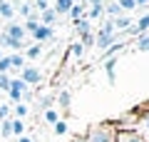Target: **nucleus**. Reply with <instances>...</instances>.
<instances>
[{
	"label": "nucleus",
	"mask_w": 149,
	"mask_h": 142,
	"mask_svg": "<svg viewBox=\"0 0 149 142\" xmlns=\"http://www.w3.org/2000/svg\"><path fill=\"white\" fill-rule=\"evenodd\" d=\"M8 117H13L10 115V105H0V122L8 120Z\"/></svg>",
	"instance_id": "c9c22d12"
},
{
	"label": "nucleus",
	"mask_w": 149,
	"mask_h": 142,
	"mask_svg": "<svg viewBox=\"0 0 149 142\" xmlns=\"http://www.w3.org/2000/svg\"><path fill=\"white\" fill-rule=\"evenodd\" d=\"M72 5H74L72 0H55V3H52L50 8H52V10L57 13V18H60V15H67V13H70V8H72Z\"/></svg>",
	"instance_id": "ddd939ff"
},
{
	"label": "nucleus",
	"mask_w": 149,
	"mask_h": 142,
	"mask_svg": "<svg viewBox=\"0 0 149 142\" xmlns=\"http://www.w3.org/2000/svg\"><path fill=\"white\" fill-rule=\"evenodd\" d=\"M70 142H87V140H85V135H82V137L77 135V137H72V140H70Z\"/></svg>",
	"instance_id": "4c0bfd02"
},
{
	"label": "nucleus",
	"mask_w": 149,
	"mask_h": 142,
	"mask_svg": "<svg viewBox=\"0 0 149 142\" xmlns=\"http://www.w3.org/2000/svg\"><path fill=\"white\" fill-rule=\"evenodd\" d=\"M17 142H35V140H32V137H27V135H20V137H17Z\"/></svg>",
	"instance_id": "e433bc0d"
},
{
	"label": "nucleus",
	"mask_w": 149,
	"mask_h": 142,
	"mask_svg": "<svg viewBox=\"0 0 149 142\" xmlns=\"http://www.w3.org/2000/svg\"><path fill=\"white\" fill-rule=\"evenodd\" d=\"M0 58H3V47H0Z\"/></svg>",
	"instance_id": "ea45409f"
},
{
	"label": "nucleus",
	"mask_w": 149,
	"mask_h": 142,
	"mask_svg": "<svg viewBox=\"0 0 149 142\" xmlns=\"http://www.w3.org/2000/svg\"><path fill=\"white\" fill-rule=\"evenodd\" d=\"M70 102H72V97H70V90H60V95H57V105H60V110L67 112V110H70Z\"/></svg>",
	"instance_id": "a211bd4d"
},
{
	"label": "nucleus",
	"mask_w": 149,
	"mask_h": 142,
	"mask_svg": "<svg viewBox=\"0 0 149 142\" xmlns=\"http://www.w3.org/2000/svg\"><path fill=\"white\" fill-rule=\"evenodd\" d=\"M70 55H74V58L80 60L82 55H85V47H82V42H72V45H70Z\"/></svg>",
	"instance_id": "c85d7f7f"
},
{
	"label": "nucleus",
	"mask_w": 149,
	"mask_h": 142,
	"mask_svg": "<svg viewBox=\"0 0 149 142\" xmlns=\"http://www.w3.org/2000/svg\"><path fill=\"white\" fill-rule=\"evenodd\" d=\"M37 20H40V25H47V27H52L55 22L60 20V18H57V13H55L52 8H47V10H42V13H37Z\"/></svg>",
	"instance_id": "1a4fd4ad"
},
{
	"label": "nucleus",
	"mask_w": 149,
	"mask_h": 142,
	"mask_svg": "<svg viewBox=\"0 0 149 142\" xmlns=\"http://www.w3.org/2000/svg\"><path fill=\"white\" fill-rule=\"evenodd\" d=\"M134 47H137L139 53H149V32H142V35H137V42H134Z\"/></svg>",
	"instance_id": "412c9836"
},
{
	"label": "nucleus",
	"mask_w": 149,
	"mask_h": 142,
	"mask_svg": "<svg viewBox=\"0 0 149 142\" xmlns=\"http://www.w3.org/2000/svg\"><path fill=\"white\" fill-rule=\"evenodd\" d=\"M134 132L142 135L144 140L149 142V107H137V120H134Z\"/></svg>",
	"instance_id": "7ed1b4c3"
},
{
	"label": "nucleus",
	"mask_w": 149,
	"mask_h": 142,
	"mask_svg": "<svg viewBox=\"0 0 149 142\" xmlns=\"http://www.w3.org/2000/svg\"><path fill=\"white\" fill-rule=\"evenodd\" d=\"M13 135H15V137L25 135V122H22V120H15V117H13Z\"/></svg>",
	"instance_id": "cd10ccee"
},
{
	"label": "nucleus",
	"mask_w": 149,
	"mask_h": 142,
	"mask_svg": "<svg viewBox=\"0 0 149 142\" xmlns=\"http://www.w3.org/2000/svg\"><path fill=\"white\" fill-rule=\"evenodd\" d=\"M52 37H55V30H52V27H47V25H37V30L32 32V40L40 42V45L47 42V40H52Z\"/></svg>",
	"instance_id": "0eeeda50"
},
{
	"label": "nucleus",
	"mask_w": 149,
	"mask_h": 142,
	"mask_svg": "<svg viewBox=\"0 0 149 142\" xmlns=\"http://www.w3.org/2000/svg\"><path fill=\"white\" fill-rule=\"evenodd\" d=\"M0 18L8 22H13V18H15V5H13L10 0H0Z\"/></svg>",
	"instance_id": "9b49d317"
},
{
	"label": "nucleus",
	"mask_w": 149,
	"mask_h": 142,
	"mask_svg": "<svg viewBox=\"0 0 149 142\" xmlns=\"http://www.w3.org/2000/svg\"><path fill=\"white\" fill-rule=\"evenodd\" d=\"M15 13H20L22 18H30L32 13H35V8H32V3H17V8H15Z\"/></svg>",
	"instance_id": "393cba45"
},
{
	"label": "nucleus",
	"mask_w": 149,
	"mask_h": 142,
	"mask_svg": "<svg viewBox=\"0 0 149 142\" xmlns=\"http://www.w3.org/2000/svg\"><path fill=\"white\" fill-rule=\"evenodd\" d=\"M52 132H55V135H57V137L67 135V122H65L62 117H60V120H57V122H55V125H52Z\"/></svg>",
	"instance_id": "a878e982"
},
{
	"label": "nucleus",
	"mask_w": 149,
	"mask_h": 142,
	"mask_svg": "<svg viewBox=\"0 0 149 142\" xmlns=\"http://www.w3.org/2000/svg\"><path fill=\"white\" fill-rule=\"evenodd\" d=\"M27 92V85L22 82L20 77H13L10 80V87H8V95H10V102L13 105H17V102H22V95Z\"/></svg>",
	"instance_id": "39448f33"
},
{
	"label": "nucleus",
	"mask_w": 149,
	"mask_h": 142,
	"mask_svg": "<svg viewBox=\"0 0 149 142\" xmlns=\"http://www.w3.org/2000/svg\"><path fill=\"white\" fill-rule=\"evenodd\" d=\"M80 3H82V5H85V3H87V0H80Z\"/></svg>",
	"instance_id": "a19ab883"
},
{
	"label": "nucleus",
	"mask_w": 149,
	"mask_h": 142,
	"mask_svg": "<svg viewBox=\"0 0 149 142\" xmlns=\"http://www.w3.org/2000/svg\"><path fill=\"white\" fill-rule=\"evenodd\" d=\"M42 117H45V122H47V125H55V122L60 120V112L55 110V107H50V110H45Z\"/></svg>",
	"instance_id": "bb28decb"
},
{
	"label": "nucleus",
	"mask_w": 149,
	"mask_h": 142,
	"mask_svg": "<svg viewBox=\"0 0 149 142\" xmlns=\"http://www.w3.org/2000/svg\"><path fill=\"white\" fill-rule=\"evenodd\" d=\"M0 137H3V140H10L13 137V117H8V120L0 122Z\"/></svg>",
	"instance_id": "f3484780"
},
{
	"label": "nucleus",
	"mask_w": 149,
	"mask_h": 142,
	"mask_svg": "<svg viewBox=\"0 0 149 142\" xmlns=\"http://www.w3.org/2000/svg\"><path fill=\"white\" fill-rule=\"evenodd\" d=\"M112 42H119V35H117V30H114V25H112V20H104L102 27H100V32L95 35V47L100 53H104Z\"/></svg>",
	"instance_id": "f03ea898"
},
{
	"label": "nucleus",
	"mask_w": 149,
	"mask_h": 142,
	"mask_svg": "<svg viewBox=\"0 0 149 142\" xmlns=\"http://www.w3.org/2000/svg\"><path fill=\"white\" fill-rule=\"evenodd\" d=\"M114 142H147L142 135H137L134 130H117V140Z\"/></svg>",
	"instance_id": "6e6552de"
},
{
	"label": "nucleus",
	"mask_w": 149,
	"mask_h": 142,
	"mask_svg": "<svg viewBox=\"0 0 149 142\" xmlns=\"http://www.w3.org/2000/svg\"><path fill=\"white\" fill-rule=\"evenodd\" d=\"M85 140L87 142H114L117 140V127H114V122H95V125H90Z\"/></svg>",
	"instance_id": "f257e3e1"
},
{
	"label": "nucleus",
	"mask_w": 149,
	"mask_h": 142,
	"mask_svg": "<svg viewBox=\"0 0 149 142\" xmlns=\"http://www.w3.org/2000/svg\"><path fill=\"white\" fill-rule=\"evenodd\" d=\"M147 3H149V0H134V5H137V8L139 5H147Z\"/></svg>",
	"instance_id": "58836bf2"
},
{
	"label": "nucleus",
	"mask_w": 149,
	"mask_h": 142,
	"mask_svg": "<svg viewBox=\"0 0 149 142\" xmlns=\"http://www.w3.org/2000/svg\"><path fill=\"white\" fill-rule=\"evenodd\" d=\"M117 5L122 8V13H124V10H137V5H134V0H117Z\"/></svg>",
	"instance_id": "473e14b6"
},
{
	"label": "nucleus",
	"mask_w": 149,
	"mask_h": 142,
	"mask_svg": "<svg viewBox=\"0 0 149 142\" xmlns=\"http://www.w3.org/2000/svg\"><path fill=\"white\" fill-rule=\"evenodd\" d=\"M5 32L8 37H13V40H20V42H25V37H27V32H25V27L20 25V22H8L5 25Z\"/></svg>",
	"instance_id": "423d86ee"
},
{
	"label": "nucleus",
	"mask_w": 149,
	"mask_h": 142,
	"mask_svg": "<svg viewBox=\"0 0 149 142\" xmlns=\"http://www.w3.org/2000/svg\"><path fill=\"white\" fill-rule=\"evenodd\" d=\"M74 30L80 32V37H82V35H87V32H92V25H90L87 18H80V20H74Z\"/></svg>",
	"instance_id": "aec40b11"
},
{
	"label": "nucleus",
	"mask_w": 149,
	"mask_h": 142,
	"mask_svg": "<svg viewBox=\"0 0 149 142\" xmlns=\"http://www.w3.org/2000/svg\"><path fill=\"white\" fill-rule=\"evenodd\" d=\"M52 102H55V97H52V95H45V97H42V100H40V110H50V107H52Z\"/></svg>",
	"instance_id": "c756f323"
},
{
	"label": "nucleus",
	"mask_w": 149,
	"mask_h": 142,
	"mask_svg": "<svg viewBox=\"0 0 149 142\" xmlns=\"http://www.w3.org/2000/svg\"><path fill=\"white\" fill-rule=\"evenodd\" d=\"M72 3H80V0H72Z\"/></svg>",
	"instance_id": "79ce46f5"
},
{
	"label": "nucleus",
	"mask_w": 149,
	"mask_h": 142,
	"mask_svg": "<svg viewBox=\"0 0 149 142\" xmlns=\"http://www.w3.org/2000/svg\"><path fill=\"white\" fill-rule=\"evenodd\" d=\"M80 42H82V47H92V45H95V35H92V32H87V35L80 37Z\"/></svg>",
	"instance_id": "72a5a7b5"
},
{
	"label": "nucleus",
	"mask_w": 149,
	"mask_h": 142,
	"mask_svg": "<svg viewBox=\"0 0 149 142\" xmlns=\"http://www.w3.org/2000/svg\"><path fill=\"white\" fill-rule=\"evenodd\" d=\"M117 63H119L117 55H114V58H107V60H104V72H107V80H109V85H114V80H117V72H114Z\"/></svg>",
	"instance_id": "9d476101"
},
{
	"label": "nucleus",
	"mask_w": 149,
	"mask_h": 142,
	"mask_svg": "<svg viewBox=\"0 0 149 142\" xmlns=\"http://www.w3.org/2000/svg\"><path fill=\"white\" fill-rule=\"evenodd\" d=\"M104 15H109V20H112V18H119V15H124V13H122V8L117 5V0H112V3H104Z\"/></svg>",
	"instance_id": "2eb2a0df"
},
{
	"label": "nucleus",
	"mask_w": 149,
	"mask_h": 142,
	"mask_svg": "<svg viewBox=\"0 0 149 142\" xmlns=\"http://www.w3.org/2000/svg\"><path fill=\"white\" fill-rule=\"evenodd\" d=\"M32 8H35V13H42V10H47V8H50V0H35Z\"/></svg>",
	"instance_id": "7c9ffc66"
},
{
	"label": "nucleus",
	"mask_w": 149,
	"mask_h": 142,
	"mask_svg": "<svg viewBox=\"0 0 149 142\" xmlns=\"http://www.w3.org/2000/svg\"><path fill=\"white\" fill-rule=\"evenodd\" d=\"M20 80L27 85V87H32V85H40L42 72H40V67H35V65H25V67L20 70Z\"/></svg>",
	"instance_id": "20e7f679"
},
{
	"label": "nucleus",
	"mask_w": 149,
	"mask_h": 142,
	"mask_svg": "<svg viewBox=\"0 0 149 142\" xmlns=\"http://www.w3.org/2000/svg\"><path fill=\"white\" fill-rule=\"evenodd\" d=\"M37 25H40V20H37V13H32L30 18H25V25H22V27H25L27 35H32V32L37 30Z\"/></svg>",
	"instance_id": "4be33fe9"
},
{
	"label": "nucleus",
	"mask_w": 149,
	"mask_h": 142,
	"mask_svg": "<svg viewBox=\"0 0 149 142\" xmlns=\"http://www.w3.org/2000/svg\"><path fill=\"white\" fill-rule=\"evenodd\" d=\"M67 15L72 18V22H74V20H80V18H85V5H82V3H74V5L70 8Z\"/></svg>",
	"instance_id": "5701e85b"
},
{
	"label": "nucleus",
	"mask_w": 149,
	"mask_h": 142,
	"mask_svg": "<svg viewBox=\"0 0 149 142\" xmlns=\"http://www.w3.org/2000/svg\"><path fill=\"white\" fill-rule=\"evenodd\" d=\"M10 75H5V72H0V90H3V92H8V87H10Z\"/></svg>",
	"instance_id": "2f4dec72"
},
{
	"label": "nucleus",
	"mask_w": 149,
	"mask_h": 142,
	"mask_svg": "<svg viewBox=\"0 0 149 142\" xmlns=\"http://www.w3.org/2000/svg\"><path fill=\"white\" fill-rule=\"evenodd\" d=\"M132 18H129V15H119V18H112V25H114V30H117V35H119V32H124V30H127V27L129 25H132Z\"/></svg>",
	"instance_id": "f8f14e48"
},
{
	"label": "nucleus",
	"mask_w": 149,
	"mask_h": 142,
	"mask_svg": "<svg viewBox=\"0 0 149 142\" xmlns=\"http://www.w3.org/2000/svg\"><path fill=\"white\" fill-rule=\"evenodd\" d=\"M40 55H42V45H40V42H32L25 50V60H37Z\"/></svg>",
	"instance_id": "dca6fc26"
},
{
	"label": "nucleus",
	"mask_w": 149,
	"mask_h": 142,
	"mask_svg": "<svg viewBox=\"0 0 149 142\" xmlns=\"http://www.w3.org/2000/svg\"><path fill=\"white\" fill-rule=\"evenodd\" d=\"M0 72L10 75V60H8V55H3V58H0Z\"/></svg>",
	"instance_id": "f704fd0d"
},
{
	"label": "nucleus",
	"mask_w": 149,
	"mask_h": 142,
	"mask_svg": "<svg viewBox=\"0 0 149 142\" xmlns=\"http://www.w3.org/2000/svg\"><path fill=\"white\" fill-rule=\"evenodd\" d=\"M104 15V3H100V5H90V13H87V20H100V18Z\"/></svg>",
	"instance_id": "6ab92c4d"
},
{
	"label": "nucleus",
	"mask_w": 149,
	"mask_h": 142,
	"mask_svg": "<svg viewBox=\"0 0 149 142\" xmlns=\"http://www.w3.org/2000/svg\"><path fill=\"white\" fill-rule=\"evenodd\" d=\"M27 112H30V107H27L25 102H17V105H13V115H15V120L27 117Z\"/></svg>",
	"instance_id": "b1692460"
},
{
	"label": "nucleus",
	"mask_w": 149,
	"mask_h": 142,
	"mask_svg": "<svg viewBox=\"0 0 149 142\" xmlns=\"http://www.w3.org/2000/svg\"><path fill=\"white\" fill-rule=\"evenodd\" d=\"M8 60H10V70H22L27 65L22 53H10V55H8Z\"/></svg>",
	"instance_id": "4468645a"
}]
</instances>
